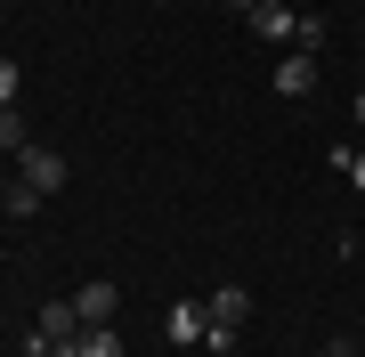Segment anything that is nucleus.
<instances>
[{"label": "nucleus", "mask_w": 365, "mask_h": 357, "mask_svg": "<svg viewBox=\"0 0 365 357\" xmlns=\"http://www.w3.org/2000/svg\"><path fill=\"white\" fill-rule=\"evenodd\" d=\"M16 179L41 187V195H57V187H66V155H57V146H25V155H16Z\"/></svg>", "instance_id": "nucleus-1"}, {"label": "nucleus", "mask_w": 365, "mask_h": 357, "mask_svg": "<svg viewBox=\"0 0 365 357\" xmlns=\"http://www.w3.org/2000/svg\"><path fill=\"white\" fill-rule=\"evenodd\" d=\"M203 317H211V325H227V333H244V317H252V292H244V284H220V292L203 301Z\"/></svg>", "instance_id": "nucleus-2"}, {"label": "nucleus", "mask_w": 365, "mask_h": 357, "mask_svg": "<svg viewBox=\"0 0 365 357\" xmlns=\"http://www.w3.org/2000/svg\"><path fill=\"white\" fill-rule=\"evenodd\" d=\"M73 333H81V309H73V301H41L33 341H73Z\"/></svg>", "instance_id": "nucleus-3"}, {"label": "nucleus", "mask_w": 365, "mask_h": 357, "mask_svg": "<svg viewBox=\"0 0 365 357\" xmlns=\"http://www.w3.org/2000/svg\"><path fill=\"white\" fill-rule=\"evenodd\" d=\"M73 309H81V325H114V309H122V292H114V284L98 276V284H81V292H73Z\"/></svg>", "instance_id": "nucleus-4"}, {"label": "nucleus", "mask_w": 365, "mask_h": 357, "mask_svg": "<svg viewBox=\"0 0 365 357\" xmlns=\"http://www.w3.org/2000/svg\"><path fill=\"white\" fill-rule=\"evenodd\" d=\"M244 25H252V33H260V41H292V33H300V16L284 9V0H260V9H252V16H244Z\"/></svg>", "instance_id": "nucleus-5"}, {"label": "nucleus", "mask_w": 365, "mask_h": 357, "mask_svg": "<svg viewBox=\"0 0 365 357\" xmlns=\"http://www.w3.org/2000/svg\"><path fill=\"white\" fill-rule=\"evenodd\" d=\"M317 90V57L300 49V57H284V66H276V98H309Z\"/></svg>", "instance_id": "nucleus-6"}, {"label": "nucleus", "mask_w": 365, "mask_h": 357, "mask_svg": "<svg viewBox=\"0 0 365 357\" xmlns=\"http://www.w3.org/2000/svg\"><path fill=\"white\" fill-rule=\"evenodd\" d=\"M73 357H122V333L114 325H81L73 333Z\"/></svg>", "instance_id": "nucleus-7"}, {"label": "nucleus", "mask_w": 365, "mask_h": 357, "mask_svg": "<svg viewBox=\"0 0 365 357\" xmlns=\"http://www.w3.org/2000/svg\"><path fill=\"white\" fill-rule=\"evenodd\" d=\"M203 301H170V341H203Z\"/></svg>", "instance_id": "nucleus-8"}, {"label": "nucleus", "mask_w": 365, "mask_h": 357, "mask_svg": "<svg viewBox=\"0 0 365 357\" xmlns=\"http://www.w3.org/2000/svg\"><path fill=\"white\" fill-rule=\"evenodd\" d=\"M0 212H9V219H33V212H41V187H25V179H16V187H9V203H0Z\"/></svg>", "instance_id": "nucleus-9"}, {"label": "nucleus", "mask_w": 365, "mask_h": 357, "mask_svg": "<svg viewBox=\"0 0 365 357\" xmlns=\"http://www.w3.org/2000/svg\"><path fill=\"white\" fill-rule=\"evenodd\" d=\"M0 155H25V122H16V106H0Z\"/></svg>", "instance_id": "nucleus-10"}, {"label": "nucleus", "mask_w": 365, "mask_h": 357, "mask_svg": "<svg viewBox=\"0 0 365 357\" xmlns=\"http://www.w3.org/2000/svg\"><path fill=\"white\" fill-rule=\"evenodd\" d=\"M0 106H16V57H0Z\"/></svg>", "instance_id": "nucleus-11"}, {"label": "nucleus", "mask_w": 365, "mask_h": 357, "mask_svg": "<svg viewBox=\"0 0 365 357\" xmlns=\"http://www.w3.org/2000/svg\"><path fill=\"white\" fill-rule=\"evenodd\" d=\"M33 357H73V341H33Z\"/></svg>", "instance_id": "nucleus-12"}, {"label": "nucleus", "mask_w": 365, "mask_h": 357, "mask_svg": "<svg viewBox=\"0 0 365 357\" xmlns=\"http://www.w3.org/2000/svg\"><path fill=\"white\" fill-rule=\"evenodd\" d=\"M349 187H357V195H365V155H349Z\"/></svg>", "instance_id": "nucleus-13"}, {"label": "nucleus", "mask_w": 365, "mask_h": 357, "mask_svg": "<svg viewBox=\"0 0 365 357\" xmlns=\"http://www.w3.org/2000/svg\"><path fill=\"white\" fill-rule=\"evenodd\" d=\"M0 203H9V171H0Z\"/></svg>", "instance_id": "nucleus-14"}, {"label": "nucleus", "mask_w": 365, "mask_h": 357, "mask_svg": "<svg viewBox=\"0 0 365 357\" xmlns=\"http://www.w3.org/2000/svg\"><path fill=\"white\" fill-rule=\"evenodd\" d=\"M357 122H365V90H357Z\"/></svg>", "instance_id": "nucleus-15"}, {"label": "nucleus", "mask_w": 365, "mask_h": 357, "mask_svg": "<svg viewBox=\"0 0 365 357\" xmlns=\"http://www.w3.org/2000/svg\"><path fill=\"white\" fill-rule=\"evenodd\" d=\"M155 9H163V0H155Z\"/></svg>", "instance_id": "nucleus-16"}]
</instances>
